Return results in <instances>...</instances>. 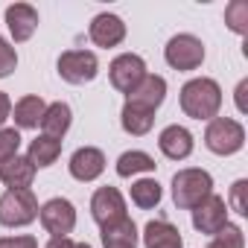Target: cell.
Listing matches in <instances>:
<instances>
[{
  "instance_id": "obj_1",
  "label": "cell",
  "mask_w": 248,
  "mask_h": 248,
  "mask_svg": "<svg viewBox=\"0 0 248 248\" xmlns=\"http://www.w3.org/2000/svg\"><path fill=\"white\" fill-rule=\"evenodd\" d=\"M181 111L193 120H213L219 117V108H222V88L216 79H207V76H199V79H190L184 88H181Z\"/></svg>"
},
{
  "instance_id": "obj_2",
  "label": "cell",
  "mask_w": 248,
  "mask_h": 248,
  "mask_svg": "<svg viewBox=\"0 0 248 248\" xmlns=\"http://www.w3.org/2000/svg\"><path fill=\"white\" fill-rule=\"evenodd\" d=\"M213 193V178L207 170H178L172 175V202L181 210H193L196 204H202L207 196Z\"/></svg>"
},
{
  "instance_id": "obj_3",
  "label": "cell",
  "mask_w": 248,
  "mask_h": 248,
  "mask_svg": "<svg viewBox=\"0 0 248 248\" xmlns=\"http://www.w3.org/2000/svg\"><path fill=\"white\" fill-rule=\"evenodd\" d=\"M204 146L213 155H236L245 146V129L239 120L231 117H213L204 129Z\"/></svg>"
},
{
  "instance_id": "obj_4",
  "label": "cell",
  "mask_w": 248,
  "mask_h": 248,
  "mask_svg": "<svg viewBox=\"0 0 248 248\" xmlns=\"http://www.w3.org/2000/svg\"><path fill=\"white\" fill-rule=\"evenodd\" d=\"M38 219V199L32 190H6L0 196V225L24 228Z\"/></svg>"
},
{
  "instance_id": "obj_5",
  "label": "cell",
  "mask_w": 248,
  "mask_h": 248,
  "mask_svg": "<svg viewBox=\"0 0 248 248\" xmlns=\"http://www.w3.org/2000/svg\"><path fill=\"white\" fill-rule=\"evenodd\" d=\"M164 59L172 70H196L204 62V44H202V38H196L190 32L172 35L164 47Z\"/></svg>"
},
{
  "instance_id": "obj_6",
  "label": "cell",
  "mask_w": 248,
  "mask_h": 248,
  "mask_svg": "<svg viewBox=\"0 0 248 248\" xmlns=\"http://www.w3.org/2000/svg\"><path fill=\"white\" fill-rule=\"evenodd\" d=\"M59 76L67 85H88L99 73V59L91 50H67L59 56Z\"/></svg>"
},
{
  "instance_id": "obj_7",
  "label": "cell",
  "mask_w": 248,
  "mask_h": 248,
  "mask_svg": "<svg viewBox=\"0 0 248 248\" xmlns=\"http://www.w3.org/2000/svg\"><path fill=\"white\" fill-rule=\"evenodd\" d=\"M38 219L50 236H70V231L76 228V207L73 202L56 196L38 207Z\"/></svg>"
},
{
  "instance_id": "obj_8",
  "label": "cell",
  "mask_w": 248,
  "mask_h": 248,
  "mask_svg": "<svg viewBox=\"0 0 248 248\" xmlns=\"http://www.w3.org/2000/svg\"><path fill=\"white\" fill-rule=\"evenodd\" d=\"M143 76H146V62H143L138 53H123V56H117V59L111 62V67H108L111 85H114L120 93H126V96L143 82Z\"/></svg>"
},
{
  "instance_id": "obj_9",
  "label": "cell",
  "mask_w": 248,
  "mask_h": 248,
  "mask_svg": "<svg viewBox=\"0 0 248 248\" xmlns=\"http://www.w3.org/2000/svg\"><path fill=\"white\" fill-rule=\"evenodd\" d=\"M91 216L99 228H108V225H117L123 222L129 213H126V199L120 196L117 187H99L93 196H91Z\"/></svg>"
},
{
  "instance_id": "obj_10",
  "label": "cell",
  "mask_w": 248,
  "mask_h": 248,
  "mask_svg": "<svg viewBox=\"0 0 248 248\" xmlns=\"http://www.w3.org/2000/svg\"><path fill=\"white\" fill-rule=\"evenodd\" d=\"M190 213H193V228H196L199 233H207V236L219 233V231L228 225V204H225V199L216 196V193H210V196H207L202 204H196Z\"/></svg>"
},
{
  "instance_id": "obj_11",
  "label": "cell",
  "mask_w": 248,
  "mask_h": 248,
  "mask_svg": "<svg viewBox=\"0 0 248 248\" xmlns=\"http://www.w3.org/2000/svg\"><path fill=\"white\" fill-rule=\"evenodd\" d=\"M164 99H167V79L164 76H155V73H146L143 82L126 96L129 105H138V108L152 111V114L164 105Z\"/></svg>"
},
{
  "instance_id": "obj_12",
  "label": "cell",
  "mask_w": 248,
  "mask_h": 248,
  "mask_svg": "<svg viewBox=\"0 0 248 248\" xmlns=\"http://www.w3.org/2000/svg\"><path fill=\"white\" fill-rule=\"evenodd\" d=\"M88 35H91V41H93L96 47H105V50H108V47L123 44V38H126V24H123V18L111 15V12H99V15L91 21Z\"/></svg>"
},
{
  "instance_id": "obj_13",
  "label": "cell",
  "mask_w": 248,
  "mask_h": 248,
  "mask_svg": "<svg viewBox=\"0 0 248 248\" xmlns=\"http://www.w3.org/2000/svg\"><path fill=\"white\" fill-rule=\"evenodd\" d=\"M70 175L76 181H96L105 172V155L96 146H82L70 155Z\"/></svg>"
},
{
  "instance_id": "obj_14",
  "label": "cell",
  "mask_w": 248,
  "mask_h": 248,
  "mask_svg": "<svg viewBox=\"0 0 248 248\" xmlns=\"http://www.w3.org/2000/svg\"><path fill=\"white\" fill-rule=\"evenodd\" d=\"M6 24H9V32H12L15 44H24L38 30V12L30 3H15V6L6 9Z\"/></svg>"
},
{
  "instance_id": "obj_15",
  "label": "cell",
  "mask_w": 248,
  "mask_h": 248,
  "mask_svg": "<svg viewBox=\"0 0 248 248\" xmlns=\"http://www.w3.org/2000/svg\"><path fill=\"white\" fill-rule=\"evenodd\" d=\"M158 146L161 152L170 158V161H184L193 155V135L184 129V126H167L161 135H158Z\"/></svg>"
},
{
  "instance_id": "obj_16",
  "label": "cell",
  "mask_w": 248,
  "mask_h": 248,
  "mask_svg": "<svg viewBox=\"0 0 248 248\" xmlns=\"http://www.w3.org/2000/svg\"><path fill=\"white\" fill-rule=\"evenodd\" d=\"M0 181L9 190H30L35 181V167L30 164L27 155H15V158L0 164Z\"/></svg>"
},
{
  "instance_id": "obj_17",
  "label": "cell",
  "mask_w": 248,
  "mask_h": 248,
  "mask_svg": "<svg viewBox=\"0 0 248 248\" xmlns=\"http://www.w3.org/2000/svg\"><path fill=\"white\" fill-rule=\"evenodd\" d=\"M143 245L146 248H184L181 231L167 219H152L143 228Z\"/></svg>"
},
{
  "instance_id": "obj_18",
  "label": "cell",
  "mask_w": 248,
  "mask_h": 248,
  "mask_svg": "<svg viewBox=\"0 0 248 248\" xmlns=\"http://www.w3.org/2000/svg\"><path fill=\"white\" fill-rule=\"evenodd\" d=\"M70 123H73L70 105H67V102H50L47 111H44V117H41V132H44L47 138L62 140V138L67 135V129H70Z\"/></svg>"
},
{
  "instance_id": "obj_19",
  "label": "cell",
  "mask_w": 248,
  "mask_h": 248,
  "mask_svg": "<svg viewBox=\"0 0 248 248\" xmlns=\"http://www.w3.org/2000/svg\"><path fill=\"white\" fill-rule=\"evenodd\" d=\"M120 123H123V132H126V135L143 138V135H149L152 126H155V114L126 102V105H123V111H120Z\"/></svg>"
},
{
  "instance_id": "obj_20",
  "label": "cell",
  "mask_w": 248,
  "mask_h": 248,
  "mask_svg": "<svg viewBox=\"0 0 248 248\" xmlns=\"http://www.w3.org/2000/svg\"><path fill=\"white\" fill-rule=\"evenodd\" d=\"M44 111H47V102L41 96H35V93L18 99L15 102V126L18 129H38Z\"/></svg>"
},
{
  "instance_id": "obj_21",
  "label": "cell",
  "mask_w": 248,
  "mask_h": 248,
  "mask_svg": "<svg viewBox=\"0 0 248 248\" xmlns=\"http://www.w3.org/2000/svg\"><path fill=\"white\" fill-rule=\"evenodd\" d=\"M59 155H62V140L47 138V135H38V138L30 143V152H27V158H30V164H32L35 170L53 167V164L59 161Z\"/></svg>"
},
{
  "instance_id": "obj_22",
  "label": "cell",
  "mask_w": 248,
  "mask_h": 248,
  "mask_svg": "<svg viewBox=\"0 0 248 248\" xmlns=\"http://www.w3.org/2000/svg\"><path fill=\"white\" fill-rule=\"evenodd\" d=\"M102 245L105 248H138V225L126 216L117 225L102 228Z\"/></svg>"
},
{
  "instance_id": "obj_23",
  "label": "cell",
  "mask_w": 248,
  "mask_h": 248,
  "mask_svg": "<svg viewBox=\"0 0 248 248\" xmlns=\"http://www.w3.org/2000/svg\"><path fill=\"white\" fill-rule=\"evenodd\" d=\"M140 172H155V158L140 152V149H132V152H123L117 158V175L120 178H135Z\"/></svg>"
},
{
  "instance_id": "obj_24",
  "label": "cell",
  "mask_w": 248,
  "mask_h": 248,
  "mask_svg": "<svg viewBox=\"0 0 248 248\" xmlns=\"http://www.w3.org/2000/svg\"><path fill=\"white\" fill-rule=\"evenodd\" d=\"M129 196H132V204H135V207H140V210H152V207L161 202L164 190H161V184H158L155 178H140V181L132 184Z\"/></svg>"
},
{
  "instance_id": "obj_25",
  "label": "cell",
  "mask_w": 248,
  "mask_h": 248,
  "mask_svg": "<svg viewBox=\"0 0 248 248\" xmlns=\"http://www.w3.org/2000/svg\"><path fill=\"white\" fill-rule=\"evenodd\" d=\"M207 248H245V236H242V228L228 222L219 233H213L210 245Z\"/></svg>"
},
{
  "instance_id": "obj_26",
  "label": "cell",
  "mask_w": 248,
  "mask_h": 248,
  "mask_svg": "<svg viewBox=\"0 0 248 248\" xmlns=\"http://www.w3.org/2000/svg\"><path fill=\"white\" fill-rule=\"evenodd\" d=\"M225 24L236 32V35H245L248 32V3L245 0H233L225 9Z\"/></svg>"
},
{
  "instance_id": "obj_27",
  "label": "cell",
  "mask_w": 248,
  "mask_h": 248,
  "mask_svg": "<svg viewBox=\"0 0 248 248\" xmlns=\"http://www.w3.org/2000/svg\"><path fill=\"white\" fill-rule=\"evenodd\" d=\"M21 149V132L18 129H0V164L15 158Z\"/></svg>"
},
{
  "instance_id": "obj_28",
  "label": "cell",
  "mask_w": 248,
  "mask_h": 248,
  "mask_svg": "<svg viewBox=\"0 0 248 248\" xmlns=\"http://www.w3.org/2000/svg\"><path fill=\"white\" fill-rule=\"evenodd\" d=\"M245 190H248V181L245 178H239L233 187H231V199L225 202L228 204V210H236L239 216H248V204H245Z\"/></svg>"
},
{
  "instance_id": "obj_29",
  "label": "cell",
  "mask_w": 248,
  "mask_h": 248,
  "mask_svg": "<svg viewBox=\"0 0 248 248\" xmlns=\"http://www.w3.org/2000/svg\"><path fill=\"white\" fill-rule=\"evenodd\" d=\"M15 67H18V53H15V47H12L9 41L0 38V79H6Z\"/></svg>"
},
{
  "instance_id": "obj_30",
  "label": "cell",
  "mask_w": 248,
  "mask_h": 248,
  "mask_svg": "<svg viewBox=\"0 0 248 248\" xmlns=\"http://www.w3.org/2000/svg\"><path fill=\"white\" fill-rule=\"evenodd\" d=\"M0 248H38V239L30 233L21 236H0Z\"/></svg>"
},
{
  "instance_id": "obj_31",
  "label": "cell",
  "mask_w": 248,
  "mask_h": 248,
  "mask_svg": "<svg viewBox=\"0 0 248 248\" xmlns=\"http://www.w3.org/2000/svg\"><path fill=\"white\" fill-rule=\"evenodd\" d=\"M12 117V99L6 91H0V129H3V123Z\"/></svg>"
},
{
  "instance_id": "obj_32",
  "label": "cell",
  "mask_w": 248,
  "mask_h": 248,
  "mask_svg": "<svg viewBox=\"0 0 248 248\" xmlns=\"http://www.w3.org/2000/svg\"><path fill=\"white\" fill-rule=\"evenodd\" d=\"M245 91H248V79H242V82L236 85V108H239L242 114H245V108H248V105H245Z\"/></svg>"
},
{
  "instance_id": "obj_33",
  "label": "cell",
  "mask_w": 248,
  "mask_h": 248,
  "mask_svg": "<svg viewBox=\"0 0 248 248\" xmlns=\"http://www.w3.org/2000/svg\"><path fill=\"white\" fill-rule=\"evenodd\" d=\"M47 248H73V239L70 236H53L47 242Z\"/></svg>"
},
{
  "instance_id": "obj_34",
  "label": "cell",
  "mask_w": 248,
  "mask_h": 248,
  "mask_svg": "<svg viewBox=\"0 0 248 248\" xmlns=\"http://www.w3.org/2000/svg\"><path fill=\"white\" fill-rule=\"evenodd\" d=\"M73 248H91L88 242H73Z\"/></svg>"
}]
</instances>
